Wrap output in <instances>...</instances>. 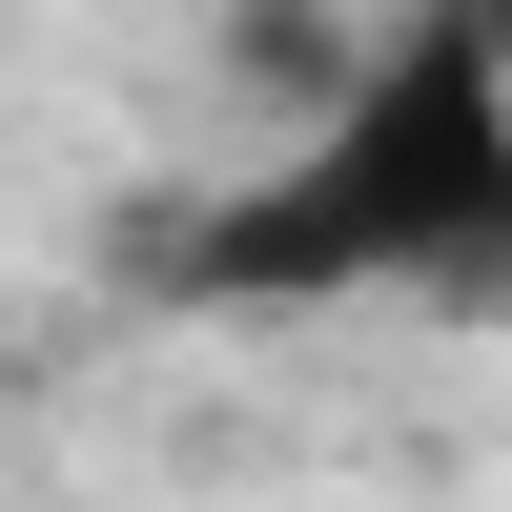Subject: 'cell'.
<instances>
[{
	"label": "cell",
	"instance_id": "6da1fadb",
	"mask_svg": "<svg viewBox=\"0 0 512 512\" xmlns=\"http://www.w3.org/2000/svg\"><path fill=\"white\" fill-rule=\"evenodd\" d=\"M185 308H472L512 287V41L492 0H410L369 62L308 82L226 205L164 246Z\"/></svg>",
	"mask_w": 512,
	"mask_h": 512
},
{
	"label": "cell",
	"instance_id": "7a4b0ae2",
	"mask_svg": "<svg viewBox=\"0 0 512 512\" xmlns=\"http://www.w3.org/2000/svg\"><path fill=\"white\" fill-rule=\"evenodd\" d=\"M492 41H512V0H492Z\"/></svg>",
	"mask_w": 512,
	"mask_h": 512
}]
</instances>
